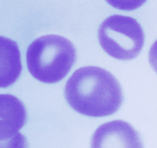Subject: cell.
<instances>
[{
	"mask_svg": "<svg viewBox=\"0 0 157 148\" xmlns=\"http://www.w3.org/2000/svg\"><path fill=\"white\" fill-rule=\"evenodd\" d=\"M64 97L75 112L88 117H106L116 113L124 102L119 81L107 70L84 66L68 79Z\"/></svg>",
	"mask_w": 157,
	"mask_h": 148,
	"instance_id": "cell-1",
	"label": "cell"
},
{
	"mask_svg": "<svg viewBox=\"0 0 157 148\" xmlns=\"http://www.w3.org/2000/svg\"><path fill=\"white\" fill-rule=\"evenodd\" d=\"M76 52L67 39L45 35L35 39L27 50L28 70L35 79L46 84L60 81L74 65Z\"/></svg>",
	"mask_w": 157,
	"mask_h": 148,
	"instance_id": "cell-2",
	"label": "cell"
},
{
	"mask_svg": "<svg viewBox=\"0 0 157 148\" xmlns=\"http://www.w3.org/2000/svg\"><path fill=\"white\" fill-rule=\"evenodd\" d=\"M98 39L100 47L108 56L121 61H130L140 54L145 34L134 18L115 14L100 24Z\"/></svg>",
	"mask_w": 157,
	"mask_h": 148,
	"instance_id": "cell-3",
	"label": "cell"
},
{
	"mask_svg": "<svg viewBox=\"0 0 157 148\" xmlns=\"http://www.w3.org/2000/svg\"><path fill=\"white\" fill-rule=\"evenodd\" d=\"M91 148H144V144L131 124L116 120L100 125L95 130Z\"/></svg>",
	"mask_w": 157,
	"mask_h": 148,
	"instance_id": "cell-4",
	"label": "cell"
},
{
	"mask_svg": "<svg viewBox=\"0 0 157 148\" xmlns=\"http://www.w3.org/2000/svg\"><path fill=\"white\" fill-rule=\"evenodd\" d=\"M1 141L18 134L26 121V110L22 103L11 95H1Z\"/></svg>",
	"mask_w": 157,
	"mask_h": 148,
	"instance_id": "cell-5",
	"label": "cell"
},
{
	"mask_svg": "<svg viewBox=\"0 0 157 148\" xmlns=\"http://www.w3.org/2000/svg\"><path fill=\"white\" fill-rule=\"evenodd\" d=\"M21 71L17 45L1 37V88H6L18 79Z\"/></svg>",
	"mask_w": 157,
	"mask_h": 148,
	"instance_id": "cell-6",
	"label": "cell"
},
{
	"mask_svg": "<svg viewBox=\"0 0 157 148\" xmlns=\"http://www.w3.org/2000/svg\"><path fill=\"white\" fill-rule=\"evenodd\" d=\"M1 148H27L26 138L18 133L10 139L1 141Z\"/></svg>",
	"mask_w": 157,
	"mask_h": 148,
	"instance_id": "cell-7",
	"label": "cell"
},
{
	"mask_svg": "<svg viewBox=\"0 0 157 148\" xmlns=\"http://www.w3.org/2000/svg\"><path fill=\"white\" fill-rule=\"evenodd\" d=\"M148 61L151 67L157 73V40L155 41L149 49Z\"/></svg>",
	"mask_w": 157,
	"mask_h": 148,
	"instance_id": "cell-8",
	"label": "cell"
}]
</instances>
